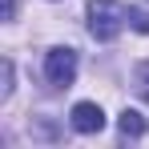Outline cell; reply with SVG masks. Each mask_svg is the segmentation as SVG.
Here are the masks:
<instances>
[{
	"mask_svg": "<svg viewBox=\"0 0 149 149\" xmlns=\"http://www.w3.org/2000/svg\"><path fill=\"white\" fill-rule=\"evenodd\" d=\"M137 89L141 97H149V65H137Z\"/></svg>",
	"mask_w": 149,
	"mask_h": 149,
	"instance_id": "6",
	"label": "cell"
},
{
	"mask_svg": "<svg viewBox=\"0 0 149 149\" xmlns=\"http://www.w3.org/2000/svg\"><path fill=\"white\" fill-rule=\"evenodd\" d=\"M117 129H121V137H133V141H137V137H145V117H141V113H137V109H125L121 117H117Z\"/></svg>",
	"mask_w": 149,
	"mask_h": 149,
	"instance_id": "4",
	"label": "cell"
},
{
	"mask_svg": "<svg viewBox=\"0 0 149 149\" xmlns=\"http://www.w3.org/2000/svg\"><path fill=\"white\" fill-rule=\"evenodd\" d=\"M129 16H133V8L121 0H89V32L97 40H117Z\"/></svg>",
	"mask_w": 149,
	"mask_h": 149,
	"instance_id": "1",
	"label": "cell"
},
{
	"mask_svg": "<svg viewBox=\"0 0 149 149\" xmlns=\"http://www.w3.org/2000/svg\"><path fill=\"white\" fill-rule=\"evenodd\" d=\"M45 77H49V85H56V89H69L77 81V52L73 49H49Z\"/></svg>",
	"mask_w": 149,
	"mask_h": 149,
	"instance_id": "2",
	"label": "cell"
},
{
	"mask_svg": "<svg viewBox=\"0 0 149 149\" xmlns=\"http://www.w3.org/2000/svg\"><path fill=\"white\" fill-rule=\"evenodd\" d=\"M73 129H77V133H101V129H105V113H101V105H93V101L73 105Z\"/></svg>",
	"mask_w": 149,
	"mask_h": 149,
	"instance_id": "3",
	"label": "cell"
},
{
	"mask_svg": "<svg viewBox=\"0 0 149 149\" xmlns=\"http://www.w3.org/2000/svg\"><path fill=\"white\" fill-rule=\"evenodd\" d=\"M129 28H137V32H149V12L133 8V16H129Z\"/></svg>",
	"mask_w": 149,
	"mask_h": 149,
	"instance_id": "5",
	"label": "cell"
}]
</instances>
